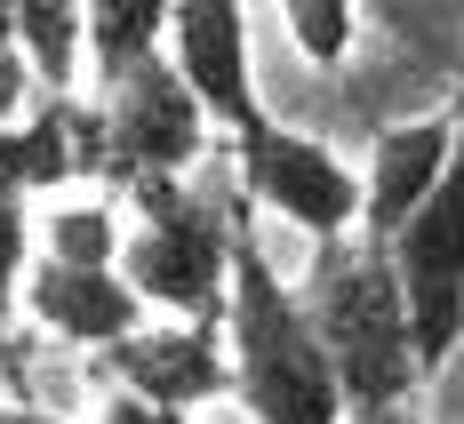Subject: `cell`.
I'll return each mask as SVG.
<instances>
[{"label": "cell", "mask_w": 464, "mask_h": 424, "mask_svg": "<svg viewBox=\"0 0 464 424\" xmlns=\"http://www.w3.org/2000/svg\"><path fill=\"white\" fill-rule=\"evenodd\" d=\"M225 361L248 424H344V392L321 352L304 296L273 273L248 192L232 200V281H225Z\"/></svg>", "instance_id": "obj_1"}, {"label": "cell", "mask_w": 464, "mask_h": 424, "mask_svg": "<svg viewBox=\"0 0 464 424\" xmlns=\"http://www.w3.org/2000/svg\"><path fill=\"white\" fill-rule=\"evenodd\" d=\"M304 313L321 329V352L336 369L344 417H401L417 409L424 369H417V336H409V304L392 281V256L376 233L321 240L304 265Z\"/></svg>", "instance_id": "obj_2"}, {"label": "cell", "mask_w": 464, "mask_h": 424, "mask_svg": "<svg viewBox=\"0 0 464 424\" xmlns=\"http://www.w3.org/2000/svg\"><path fill=\"white\" fill-rule=\"evenodd\" d=\"M232 200L240 177H225L200 192L192 177H137L121 192V281L144 296V313L169 321H200L225 329V281H232Z\"/></svg>", "instance_id": "obj_3"}, {"label": "cell", "mask_w": 464, "mask_h": 424, "mask_svg": "<svg viewBox=\"0 0 464 424\" xmlns=\"http://www.w3.org/2000/svg\"><path fill=\"white\" fill-rule=\"evenodd\" d=\"M225 160H232V177H240V192H248V208L280 217L288 233H304L313 248L361 233V169L328 137L280 129L273 112H256L240 137H225Z\"/></svg>", "instance_id": "obj_4"}, {"label": "cell", "mask_w": 464, "mask_h": 424, "mask_svg": "<svg viewBox=\"0 0 464 424\" xmlns=\"http://www.w3.org/2000/svg\"><path fill=\"white\" fill-rule=\"evenodd\" d=\"M96 120H104V192L137 185V177H192L217 144V120L200 112V96L185 89V72L160 56H137L121 81L96 89Z\"/></svg>", "instance_id": "obj_5"}, {"label": "cell", "mask_w": 464, "mask_h": 424, "mask_svg": "<svg viewBox=\"0 0 464 424\" xmlns=\"http://www.w3.org/2000/svg\"><path fill=\"white\" fill-rule=\"evenodd\" d=\"M89 369L104 392H137V400L177 409V417H200L208 400H232L225 329H200V321H144L121 344L89 352Z\"/></svg>", "instance_id": "obj_6"}, {"label": "cell", "mask_w": 464, "mask_h": 424, "mask_svg": "<svg viewBox=\"0 0 464 424\" xmlns=\"http://www.w3.org/2000/svg\"><path fill=\"white\" fill-rule=\"evenodd\" d=\"M104 192V120L96 96H33L0 129V192L41 200V192Z\"/></svg>", "instance_id": "obj_7"}, {"label": "cell", "mask_w": 464, "mask_h": 424, "mask_svg": "<svg viewBox=\"0 0 464 424\" xmlns=\"http://www.w3.org/2000/svg\"><path fill=\"white\" fill-rule=\"evenodd\" d=\"M169 64L185 72L200 112L240 137L265 104H256V72H248V0H177L169 8Z\"/></svg>", "instance_id": "obj_8"}, {"label": "cell", "mask_w": 464, "mask_h": 424, "mask_svg": "<svg viewBox=\"0 0 464 424\" xmlns=\"http://www.w3.org/2000/svg\"><path fill=\"white\" fill-rule=\"evenodd\" d=\"M16 313L48 344H72V352H104V344H121L129 329L152 321L144 296L121 281V265H56V256H33Z\"/></svg>", "instance_id": "obj_9"}, {"label": "cell", "mask_w": 464, "mask_h": 424, "mask_svg": "<svg viewBox=\"0 0 464 424\" xmlns=\"http://www.w3.org/2000/svg\"><path fill=\"white\" fill-rule=\"evenodd\" d=\"M449 144H457V112H432V120H401V129H376L369 144V177H361V233L392 240L417 200L440 185L449 169Z\"/></svg>", "instance_id": "obj_10"}, {"label": "cell", "mask_w": 464, "mask_h": 424, "mask_svg": "<svg viewBox=\"0 0 464 424\" xmlns=\"http://www.w3.org/2000/svg\"><path fill=\"white\" fill-rule=\"evenodd\" d=\"M8 33L24 48L41 96H81L89 81V8L81 0H8Z\"/></svg>", "instance_id": "obj_11"}, {"label": "cell", "mask_w": 464, "mask_h": 424, "mask_svg": "<svg viewBox=\"0 0 464 424\" xmlns=\"http://www.w3.org/2000/svg\"><path fill=\"white\" fill-rule=\"evenodd\" d=\"M121 200L112 192H81V200H48L33 217V248L56 256V265H121Z\"/></svg>", "instance_id": "obj_12"}, {"label": "cell", "mask_w": 464, "mask_h": 424, "mask_svg": "<svg viewBox=\"0 0 464 424\" xmlns=\"http://www.w3.org/2000/svg\"><path fill=\"white\" fill-rule=\"evenodd\" d=\"M89 8V81H121L137 56L169 48V8L177 0H81Z\"/></svg>", "instance_id": "obj_13"}, {"label": "cell", "mask_w": 464, "mask_h": 424, "mask_svg": "<svg viewBox=\"0 0 464 424\" xmlns=\"http://www.w3.org/2000/svg\"><path fill=\"white\" fill-rule=\"evenodd\" d=\"M280 24L304 48V64H321V72H336L353 56V41H361V8L353 0H280Z\"/></svg>", "instance_id": "obj_14"}, {"label": "cell", "mask_w": 464, "mask_h": 424, "mask_svg": "<svg viewBox=\"0 0 464 424\" xmlns=\"http://www.w3.org/2000/svg\"><path fill=\"white\" fill-rule=\"evenodd\" d=\"M89 424H192V417H177V409H152V400H137V392H104V409H96Z\"/></svg>", "instance_id": "obj_15"}, {"label": "cell", "mask_w": 464, "mask_h": 424, "mask_svg": "<svg viewBox=\"0 0 464 424\" xmlns=\"http://www.w3.org/2000/svg\"><path fill=\"white\" fill-rule=\"evenodd\" d=\"M0 424H48L41 409H0Z\"/></svg>", "instance_id": "obj_16"}]
</instances>
